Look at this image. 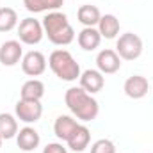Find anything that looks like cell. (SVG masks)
<instances>
[{
	"instance_id": "4",
	"label": "cell",
	"mask_w": 153,
	"mask_h": 153,
	"mask_svg": "<svg viewBox=\"0 0 153 153\" xmlns=\"http://www.w3.org/2000/svg\"><path fill=\"white\" fill-rule=\"evenodd\" d=\"M143 39L134 32H125L117 38L116 52L121 57V61H135L143 53Z\"/></svg>"
},
{
	"instance_id": "18",
	"label": "cell",
	"mask_w": 153,
	"mask_h": 153,
	"mask_svg": "<svg viewBox=\"0 0 153 153\" xmlns=\"http://www.w3.org/2000/svg\"><path fill=\"white\" fill-rule=\"evenodd\" d=\"M45 96V84L38 78H30L22 85L20 91V98L22 100H36L41 102V98Z\"/></svg>"
},
{
	"instance_id": "13",
	"label": "cell",
	"mask_w": 153,
	"mask_h": 153,
	"mask_svg": "<svg viewBox=\"0 0 153 153\" xmlns=\"http://www.w3.org/2000/svg\"><path fill=\"white\" fill-rule=\"evenodd\" d=\"M89 141H91V132L85 125H80L73 130V134L70 135V139L66 141L68 148L71 152H76V153H82L87 146H89Z\"/></svg>"
},
{
	"instance_id": "22",
	"label": "cell",
	"mask_w": 153,
	"mask_h": 153,
	"mask_svg": "<svg viewBox=\"0 0 153 153\" xmlns=\"http://www.w3.org/2000/svg\"><path fill=\"white\" fill-rule=\"evenodd\" d=\"M91 153H116V144L111 139H98L93 143Z\"/></svg>"
},
{
	"instance_id": "21",
	"label": "cell",
	"mask_w": 153,
	"mask_h": 153,
	"mask_svg": "<svg viewBox=\"0 0 153 153\" xmlns=\"http://www.w3.org/2000/svg\"><path fill=\"white\" fill-rule=\"evenodd\" d=\"M18 27V13L13 7H0V32H11Z\"/></svg>"
},
{
	"instance_id": "20",
	"label": "cell",
	"mask_w": 153,
	"mask_h": 153,
	"mask_svg": "<svg viewBox=\"0 0 153 153\" xmlns=\"http://www.w3.org/2000/svg\"><path fill=\"white\" fill-rule=\"evenodd\" d=\"M18 134V119L16 116L9 112L0 114V137L2 139H13Z\"/></svg>"
},
{
	"instance_id": "2",
	"label": "cell",
	"mask_w": 153,
	"mask_h": 153,
	"mask_svg": "<svg viewBox=\"0 0 153 153\" xmlns=\"http://www.w3.org/2000/svg\"><path fill=\"white\" fill-rule=\"evenodd\" d=\"M43 30L45 36L48 38L50 43L57 45V46H66L70 43H73L75 39V30L68 20V16L61 11H52L43 18Z\"/></svg>"
},
{
	"instance_id": "3",
	"label": "cell",
	"mask_w": 153,
	"mask_h": 153,
	"mask_svg": "<svg viewBox=\"0 0 153 153\" xmlns=\"http://www.w3.org/2000/svg\"><path fill=\"white\" fill-rule=\"evenodd\" d=\"M48 66L50 70L55 73L57 78L64 80V82H75L76 78H80V66L75 61V57L68 52V50H53L48 57Z\"/></svg>"
},
{
	"instance_id": "24",
	"label": "cell",
	"mask_w": 153,
	"mask_h": 153,
	"mask_svg": "<svg viewBox=\"0 0 153 153\" xmlns=\"http://www.w3.org/2000/svg\"><path fill=\"white\" fill-rule=\"evenodd\" d=\"M2 143H4V139H2V137H0V148H2Z\"/></svg>"
},
{
	"instance_id": "12",
	"label": "cell",
	"mask_w": 153,
	"mask_h": 153,
	"mask_svg": "<svg viewBox=\"0 0 153 153\" xmlns=\"http://www.w3.org/2000/svg\"><path fill=\"white\" fill-rule=\"evenodd\" d=\"M41 143L38 130L32 126H23L22 130H18L16 134V144L22 152H34Z\"/></svg>"
},
{
	"instance_id": "6",
	"label": "cell",
	"mask_w": 153,
	"mask_h": 153,
	"mask_svg": "<svg viewBox=\"0 0 153 153\" xmlns=\"http://www.w3.org/2000/svg\"><path fill=\"white\" fill-rule=\"evenodd\" d=\"M14 114H16V119L30 125V123H36L41 119L43 105H41V102H36V100H22L20 98L14 107Z\"/></svg>"
},
{
	"instance_id": "19",
	"label": "cell",
	"mask_w": 153,
	"mask_h": 153,
	"mask_svg": "<svg viewBox=\"0 0 153 153\" xmlns=\"http://www.w3.org/2000/svg\"><path fill=\"white\" fill-rule=\"evenodd\" d=\"M64 0H23V5L27 11L30 13H52V11H59V7H62Z\"/></svg>"
},
{
	"instance_id": "14",
	"label": "cell",
	"mask_w": 153,
	"mask_h": 153,
	"mask_svg": "<svg viewBox=\"0 0 153 153\" xmlns=\"http://www.w3.org/2000/svg\"><path fill=\"white\" fill-rule=\"evenodd\" d=\"M76 43H78V46H80L82 50L93 52V50H96V48L100 46L102 36H100V32H98L96 27H84V29L78 32V36H76Z\"/></svg>"
},
{
	"instance_id": "15",
	"label": "cell",
	"mask_w": 153,
	"mask_h": 153,
	"mask_svg": "<svg viewBox=\"0 0 153 153\" xmlns=\"http://www.w3.org/2000/svg\"><path fill=\"white\" fill-rule=\"evenodd\" d=\"M76 126H78V123L71 116H59L55 119V123H53V134L57 135V139H61V141L66 143Z\"/></svg>"
},
{
	"instance_id": "23",
	"label": "cell",
	"mask_w": 153,
	"mask_h": 153,
	"mask_svg": "<svg viewBox=\"0 0 153 153\" xmlns=\"http://www.w3.org/2000/svg\"><path fill=\"white\" fill-rule=\"evenodd\" d=\"M43 153H68V148H64L61 143H50L43 148Z\"/></svg>"
},
{
	"instance_id": "17",
	"label": "cell",
	"mask_w": 153,
	"mask_h": 153,
	"mask_svg": "<svg viewBox=\"0 0 153 153\" xmlns=\"http://www.w3.org/2000/svg\"><path fill=\"white\" fill-rule=\"evenodd\" d=\"M76 18L78 22L84 25V27H96L100 18H102V13L96 5H91V4H84L78 7L76 11Z\"/></svg>"
},
{
	"instance_id": "7",
	"label": "cell",
	"mask_w": 153,
	"mask_h": 153,
	"mask_svg": "<svg viewBox=\"0 0 153 153\" xmlns=\"http://www.w3.org/2000/svg\"><path fill=\"white\" fill-rule=\"evenodd\" d=\"M22 71L27 76H32V78L43 75L46 71V57L38 50L27 52L22 59Z\"/></svg>"
},
{
	"instance_id": "1",
	"label": "cell",
	"mask_w": 153,
	"mask_h": 153,
	"mask_svg": "<svg viewBox=\"0 0 153 153\" xmlns=\"http://www.w3.org/2000/svg\"><path fill=\"white\" fill-rule=\"evenodd\" d=\"M64 103L71 111V114L84 123L96 119L100 114V105L96 98L82 87H70L64 94Z\"/></svg>"
},
{
	"instance_id": "8",
	"label": "cell",
	"mask_w": 153,
	"mask_h": 153,
	"mask_svg": "<svg viewBox=\"0 0 153 153\" xmlns=\"http://www.w3.org/2000/svg\"><path fill=\"white\" fill-rule=\"evenodd\" d=\"M23 59V48L22 43L16 39H9L5 43H2L0 46V64L2 66H16L18 62H22Z\"/></svg>"
},
{
	"instance_id": "16",
	"label": "cell",
	"mask_w": 153,
	"mask_h": 153,
	"mask_svg": "<svg viewBox=\"0 0 153 153\" xmlns=\"http://www.w3.org/2000/svg\"><path fill=\"white\" fill-rule=\"evenodd\" d=\"M98 32L100 36L105 39H114L119 34V20L116 18L114 14H102L100 22H98Z\"/></svg>"
},
{
	"instance_id": "10",
	"label": "cell",
	"mask_w": 153,
	"mask_h": 153,
	"mask_svg": "<svg viewBox=\"0 0 153 153\" xmlns=\"http://www.w3.org/2000/svg\"><path fill=\"white\" fill-rule=\"evenodd\" d=\"M123 91H125V94H126L128 98H132V100H141V98H144V96L148 94V91H150V82H148L146 76H143V75H132L125 80Z\"/></svg>"
},
{
	"instance_id": "5",
	"label": "cell",
	"mask_w": 153,
	"mask_h": 153,
	"mask_svg": "<svg viewBox=\"0 0 153 153\" xmlns=\"http://www.w3.org/2000/svg\"><path fill=\"white\" fill-rule=\"evenodd\" d=\"M45 36V30H43V23L36 20V18H25L20 22L18 25V38H20V43L23 45H38L41 43V39Z\"/></svg>"
},
{
	"instance_id": "9",
	"label": "cell",
	"mask_w": 153,
	"mask_h": 153,
	"mask_svg": "<svg viewBox=\"0 0 153 153\" xmlns=\"http://www.w3.org/2000/svg\"><path fill=\"white\" fill-rule=\"evenodd\" d=\"M121 68V57L117 55V52L112 48H105L100 50L96 55V70L102 71L103 75H112L116 71H119Z\"/></svg>"
},
{
	"instance_id": "11",
	"label": "cell",
	"mask_w": 153,
	"mask_h": 153,
	"mask_svg": "<svg viewBox=\"0 0 153 153\" xmlns=\"http://www.w3.org/2000/svg\"><path fill=\"white\" fill-rule=\"evenodd\" d=\"M78 80H80V87L84 91H87L89 94L100 93L103 89V85H105V76L98 70H85V71H82Z\"/></svg>"
}]
</instances>
